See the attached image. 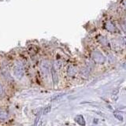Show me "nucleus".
Listing matches in <instances>:
<instances>
[{"label": "nucleus", "mask_w": 126, "mask_h": 126, "mask_svg": "<svg viewBox=\"0 0 126 126\" xmlns=\"http://www.w3.org/2000/svg\"><path fill=\"white\" fill-rule=\"evenodd\" d=\"M2 92H3L2 88V86L0 85V94H2Z\"/></svg>", "instance_id": "3"}, {"label": "nucleus", "mask_w": 126, "mask_h": 126, "mask_svg": "<svg viewBox=\"0 0 126 126\" xmlns=\"http://www.w3.org/2000/svg\"><path fill=\"white\" fill-rule=\"evenodd\" d=\"M50 110H51V106H47L46 107L43 109V115H47V113H49L50 112Z\"/></svg>", "instance_id": "2"}, {"label": "nucleus", "mask_w": 126, "mask_h": 126, "mask_svg": "<svg viewBox=\"0 0 126 126\" xmlns=\"http://www.w3.org/2000/svg\"><path fill=\"white\" fill-rule=\"evenodd\" d=\"M14 75L17 77L21 78L23 76V71H22V69L18 68V67H17V68H16L15 70H14Z\"/></svg>", "instance_id": "1"}]
</instances>
